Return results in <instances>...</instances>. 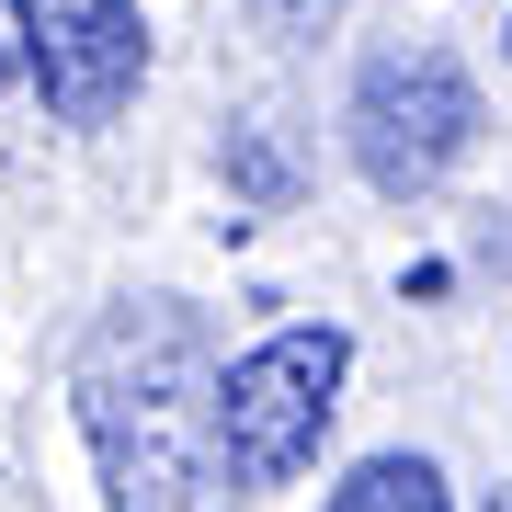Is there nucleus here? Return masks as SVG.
<instances>
[{"label": "nucleus", "instance_id": "f257e3e1", "mask_svg": "<svg viewBox=\"0 0 512 512\" xmlns=\"http://www.w3.org/2000/svg\"><path fill=\"white\" fill-rule=\"evenodd\" d=\"M217 330L183 296H114L69 353V410L103 467V512H228L217 456Z\"/></svg>", "mask_w": 512, "mask_h": 512}, {"label": "nucleus", "instance_id": "f03ea898", "mask_svg": "<svg viewBox=\"0 0 512 512\" xmlns=\"http://www.w3.org/2000/svg\"><path fill=\"white\" fill-rule=\"evenodd\" d=\"M342 376H353V330L342 319H285L251 353H228L217 376V456L239 490H296L319 467L330 421H342Z\"/></svg>", "mask_w": 512, "mask_h": 512}, {"label": "nucleus", "instance_id": "7ed1b4c3", "mask_svg": "<svg viewBox=\"0 0 512 512\" xmlns=\"http://www.w3.org/2000/svg\"><path fill=\"white\" fill-rule=\"evenodd\" d=\"M342 148H353V171H365L387 205L433 194L478 148V80L444 46H387L376 69L353 80V103H342Z\"/></svg>", "mask_w": 512, "mask_h": 512}, {"label": "nucleus", "instance_id": "20e7f679", "mask_svg": "<svg viewBox=\"0 0 512 512\" xmlns=\"http://www.w3.org/2000/svg\"><path fill=\"white\" fill-rule=\"evenodd\" d=\"M12 46L46 126L103 137L148 92V0H12Z\"/></svg>", "mask_w": 512, "mask_h": 512}, {"label": "nucleus", "instance_id": "39448f33", "mask_svg": "<svg viewBox=\"0 0 512 512\" xmlns=\"http://www.w3.org/2000/svg\"><path fill=\"white\" fill-rule=\"evenodd\" d=\"M319 512H456V490H444L433 456H365Z\"/></svg>", "mask_w": 512, "mask_h": 512}, {"label": "nucleus", "instance_id": "423d86ee", "mask_svg": "<svg viewBox=\"0 0 512 512\" xmlns=\"http://www.w3.org/2000/svg\"><path fill=\"white\" fill-rule=\"evenodd\" d=\"M478 512H512V478H501V490H490V501H478Z\"/></svg>", "mask_w": 512, "mask_h": 512}, {"label": "nucleus", "instance_id": "0eeeda50", "mask_svg": "<svg viewBox=\"0 0 512 512\" xmlns=\"http://www.w3.org/2000/svg\"><path fill=\"white\" fill-rule=\"evenodd\" d=\"M501 46H512V35H501Z\"/></svg>", "mask_w": 512, "mask_h": 512}]
</instances>
